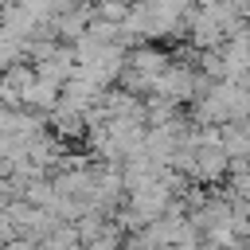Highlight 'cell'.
<instances>
[{"label":"cell","instance_id":"9c48e42d","mask_svg":"<svg viewBox=\"0 0 250 250\" xmlns=\"http://www.w3.org/2000/svg\"><path fill=\"white\" fill-rule=\"evenodd\" d=\"M223 250H246V246H223Z\"/></svg>","mask_w":250,"mask_h":250},{"label":"cell","instance_id":"3957f363","mask_svg":"<svg viewBox=\"0 0 250 250\" xmlns=\"http://www.w3.org/2000/svg\"><path fill=\"white\" fill-rule=\"evenodd\" d=\"M47 129L59 137V141H86V113H74V109H59L55 105V113L47 117Z\"/></svg>","mask_w":250,"mask_h":250},{"label":"cell","instance_id":"5b68a950","mask_svg":"<svg viewBox=\"0 0 250 250\" xmlns=\"http://www.w3.org/2000/svg\"><path fill=\"white\" fill-rule=\"evenodd\" d=\"M20 199H23V203H31V207H43V211H51V203H55V180H51V176L27 180V184L20 188Z\"/></svg>","mask_w":250,"mask_h":250},{"label":"cell","instance_id":"52a82bcc","mask_svg":"<svg viewBox=\"0 0 250 250\" xmlns=\"http://www.w3.org/2000/svg\"><path fill=\"white\" fill-rule=\"evenodd\" d=\"M12 199H20V188H16L12 180H0V211H4Z\"/></svg>","mask_w":250,"mask_h":250},{"label":"cell","instance_id":"8992f818","mask_svg":"<svg viewBox=\"0 0 250 250\" xmlns=\"http://www.w3.org/2000/svg\"><path fill=\"white\" fill-rule=\"evenodd\" d=\"M129 12H133V0H94V20H102V23H125L129 20Z\"/></svg>","mask_w":250,"mask_h":250},{"label":"cell","instance_id":"277c9868","mask_svg":"<svg viewBox=\"0 0 250 250\" xmlns=\"http://www.w3.org/2000/svg\"><path fill=\"white\" fill-rule=\"evenodd\" d=\"M223 148H227L230 160H246L250 156V117L223 125Z\"/></svg>","mask_w":250,"mask_h":250},{"label":"cell","instance_id":"7a4b0ae2","mask_svg":"<svg viewBox=\"0 0 250 250\" xmlns=\"http://www.w3.org/2000/svg\"><path fill=\"white\" fill-rule=\"evenodd\" d=\"M227 172H230V156L223 145H195V164L188 172L191 184L215 188V184H227Z\"/></svg>","mask_w":250,"mask_h":250},{"label":"cell","instance_id":"ba28073f","mask_svg":"<svg viewBox=\"0 0 250 250\" xmlns=\"http://www.w3.org/2000/svg\"><path fill=\"white\" fill-rule=\"evenodd\" d=\"M242 16H246V23H250V0H242Z\"/></svg>","mask_w":250,"mask_h":250},{"label":"cell","instance_id":"6da1fadb","mask_svg":"<svg viewBox=\"0 0 250 250\" xmlns=\"http://www.w3.org/2000/svg\"><path fill=\"white\" fill-rule=\"evenodd\" d=\"M78 238H82V250H125V230L113 215H102V211H86L78 223H74Z\"/></svg>","mask_w":250,"mask_h":250}]
</instances>
